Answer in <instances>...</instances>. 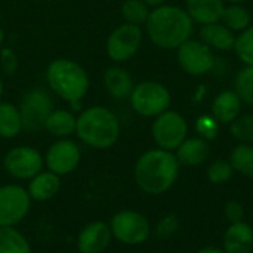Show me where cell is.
<instances>
[{"mask_svg": "<svg viewBox=\"0 0 253 253\" xmlns=\"http://www.w3.org/2000/svg\"><path fill=\"white\" fill-rule=\"evenodd\" d=\"M145 31L150 40L160 49H178L191 39L194 21L188 12L179 6L162 4L150 12L145 22Z\"/></svg>", "mask_w": 253, "mask_h": 253, "instance_id": "obj_1", "label": "cell"}, {"mask_svg": "<svg viewBox=\"0 0 253 253\" xmlns=\"http://www.w3.org/2000/svg\"><path fill=\"white\" fill-rule=\"evenodd\" d=\"M179 162L172 151L154 148L145 151L135 165V181L147 194H163L175 184Z\"/></svg>", "mask_w": 253, "mask_h": 253, "instance_id": "obj_2", "label": "cell"}, {"mask_svg": "<svg viewBox=\"0 0 253 253\" xmlns=\"http://www.w3.org/2000/svg\"><path fill=\"white\" fill-rule=\"evenodd\" d=\"M46 82L49 89L74 110L80 108L90 86L86 70L70 58L53 59L46 68Z\"/></svg>", "mask_w": 253, "mask_h": 253, "instance_id": "obj_3", "label": "cell"}, {"mask_svg": "<svg viewBox=\"0 0 253 253\" xmlns=\"http://www.w3.org/2000/svg\"><path fill=\"white\" fill-rule=\"evenodd\" d=\"M76 133L83 144L96 150H107L119 141L120 122L104 105L87 107L77 116Z\"/></svg>", "mask_w": 253, "mask_h": 253, "instance_id": "obj_4", "label": "cell"}, {"mask_svg": "<svg viewBox=\"0 0 253 253\" xmlns=\"http://www.w3.org/2000/svg\"><path fill=\"white\" fill-rule=\"evenodd\" d=\"M129 102L136 114L142 117H157L169 110L172 104V95L160 82L144 80L133 86Z\"/></svg>", "mask_w": 253, "mask_h": 253, "instance_id": "obj_5", "label": "cell"}, {"mask_svg": "<svg viewBox=\"0 0 253 253\" xmlns=\"http://www.w3.org/2000/svg\"><path fill=\"white\" fill-rule=\"evenodd\" d=\"M18 108L22 119V130L34 133L44 129L46 120L53 111V99L46 89L33 87L22 95Z\"/></svg>", "mask_w": 253, "mask_h": 253, "instance_id": "obj_6", "label": "cell"}, {"mask_svg": "<svg viewBox=\"0 0 253 253\" xmlns=\"http://www.w3.org/2000/svg\"><path fill=\"white\" fill-rule=\"evenodd\" d=\"M151 135L159 148L175 151L187 139L188 123L181 113L166 110L165 113L154 117L151 125Z\"/></svg>", "mask_w": 253, "mask_h": 253, "instance_id": "obj_7", "label": "cell"}, {"mask_svg": "<svg viewBox=\"0 0 253 253\" xmlns=\"http://www.w3.org/2000/svg\"><path fill=\"white\" fill-rule=\"evenodd\" d=\"M142 30L139 25L120 24L108 36L105 43V52L108 58L116 64H123L132 59L142 44Z\"/></svg>", "mask_w": 253, "mask_h": 253, "instance_id": "obj_8", "label": "cell"}, {"mask_svg": "<svg viewBox=\"0 0 253 253\" xmlns=\"http://www.w3.org/2000/svg\"><path fill=\"white\" fill-rule=\"evenodd\" d=\"M110 230L114 239L123 245L136 246L142 245L151 234L148 219L135 211H120L110 222Z\"/></svg>", "mask_w": 253, "mask_h": 253, "instance_id": "obj_9", "label": "cell"}, {"mask_svg": "<svg viewBox=\"0 0 253 253\" xmlns=\"http://www.w3.org/2000/svg\"><path fill=\"white\" fill-rule=\"evenodd\" d=\"M176 56L181 68L193 77L206 76L216 62L213 50L200 39H188L178 47Z\"/></svg>", "mask_w": 253, "mask_h": 253, "instance_id": "obj_10", "label": "cell"}, {"mask_svg": "<svg viewBox=\"0 0 253 253\" xmlns=\"http://www.w3.org/2000/svg\"><path fill=\"white\" fill-rule=\"evenodd\" d=\"M31 208L28 191L16 184L0 187V227H15L25 219Z\"/></svg>", "mask_w": 253, "mask_h": 253, "instance_id": "obj_11", "label": "cell"}, {"mask_svg": "<svg viewBox=\"0 0 253 253\" xmlns=\"http://www.w3.org/2000/svg\"><path fill=\"white\" fill-rule=\"evenodd\" d=\"M44 165V159L42 154L30 147L19 145L9 150L3 157V168L12 178L16 179H31L39 172H42Z\"/></svg>", "mask_w": 253, "mask_h": 253, "instance_id": "obj_12", "label": "cell"}, {"mask_svg": "<svg viewBox=\"0 0 253 253\" xmlns=\"http://www.w3.org/2000/svg\"><path fill=\"white\" fill-rule=\"evenodd\" d=\"M82 160V151L77 142L70 138H61L55 141L44 154V165L47 170L58 176L68 175L77 169Z\"/></svg>", "mask_w": 253, "mask_h": 253, "instance_id": "obj_13", "label": "cell"}, {"mask_svg": "<svg viewBox=\"0 0 253 253\" xmlns=\"http://www.w3.org/2000/svg\"><path fill=\"white\" fill-rule=\"evenodd\" d=\"M110 225L104 221H95L82 228L77 237V251L80 253H102L111 242Z\"/></svg>", "mask_w": 253, "mask_h": 253, "instance_id": "obj_14", "label": "cell"}, {"mask_svg": "<svg viewBox=\"0 0 253 253\" xmlns=\"http://www.w3.org/2000/svg\"><path fill=\"white\" fill-rule=\"evenodd\" d=\"M102 83H104L105 90L110 93V96L117 101L129 99V96L133 90V86H135L130 73L120 65L108 67L104 71Z\"/></svg>", "mask_w": 253, "mask_h": 253, "instance_id": "obj_15", "label": "cell"}, {"mask_svg": "<svg viewBox=\"0 0 253 253\" xmlns=\"http://www.w3.org/2000/svg\"><path fill=\"white\" fill-rule=\"evenodd\" d=\"M242 105H243V101L240 99V96L236 93L234 89L233 90L231 89L222 90L213 99L211 114L215 117V120L218 123L230 125L231 122H234L240 116Z\"/></svg>", "mask_w": 253, "mask_h": 253, "instance_id": "obj_16", "label": "cell"}, {"mask_svg": "<svg viewBox=\"0 0 253 253\" xmlns=\"http://www.w3.org/2000/svg\"><path fill=\"white\" fill-rule=\"evenodd\" d=\"M176 159L179 165L184 166H200L211 156V145L206 139L200 136L187 138L176 150Z\"/></svg>", "mask_w": 253, "mask_h": 253, "instance_id": "obj_17", "label": "cell"}, {"mask_svg": "<svg viewBox=\"0 0 253 253\" xmlns=\"http://www.w3.org/2000/svg\"><path fill=\"white\" fill-rule=\"evenodd\" d=\"M225 253H251L253 249V228L240 221L231 224L224 236Z\"/></svg>", "mask_w": 253, "mask_h": 253, "instance_id": "obj_18", "label": "cell"}, {"mask_svg": "<svg viewBox=\"0 0 253 253\" xmlns=\"http://www.w3.org/2000/svg\"><path fill=\"white\" fill-rule=\"evenodd\" d=\"M199 34H200V40L206 43L212 50L227 52L234 47V42H236L234 33L219 21L202 25Z\"/></svg>", "mask_w": 253, "mask_h": 253, "instance_id": "obj_19", "label": "cell"}, {"mask_svg": "<svg viewBox=\"0 0 253 253\" xmlns=\"http://www.w3.org/2000/svg\"><path fill=\"white\" fill-rule=\"evenodd\" d=\"M224 7V0H185V10L200 25L221 21Z\"/></svg>", "mask_w": 253, "mask_h": 253, "instance_id": "obj_20", "label": "cell"}, {"mask_svg": "<svg viewBox=\"0 0 253 253\" xmlns=\"http://www.w3.org/2000/svg\"><path fill=\"white\" fill-rule=\"evenodd\" d=\"M59 188H61L59 176L50 170H46V172L42 170L34 178L30 179L27 191H28L31 200L47 202L59 193Z\"/></svg>", "mask_w": 253, "mask_h": 253, "instance_id": "obj_21", "label": "cell"}, {"mask_svg": "<svg viewBox=\"0 0 253 253\" xmlns=\"http://www.w3.org/2000/svg\"><path fill=\"white\" fill-rule=\"evenodd\" d=\"M76 126H77V117L74 116L73 111L64 108H58V110L53 108V111L49 114L46 120L44 129L50 135L61 139L76 133Z\"/></svg>", "mask_w": 253, "mask_h": 253, "instance_id": "obj_22", "label": "cell"}, {"mask_svg": "<svg viewBox=\"0 0 253 253\" xmlns=\"http://www.w3.org/2000/svg\"><path fill=\"white\" fill-rule=\"evenodd\" d=\"M22 132V119L18 105L0 101V138L12 139Z\"/></svg>", "mask_w": 253, "mask_h": 253, "instance_id": "obj_23", "label": "cell"}, {"mask_svg": "<svg viewBox=\"0 0 253 253\" xmlns=\"http://www.w3.org/2000/svg\"><path fill=\"white\" fill-rule=\"evenodd\" d=\"M0 253H31V246L15 227H0Z\"/></svg>", "mask_w": 253, "mask_h": 253, "instance_id": "obj_24", "label": "cell"}, {"mask_svg": "<svg viewBox=\"0 0 253 253\" xmlns=\"http://www.w3.org/2000/svg\"><path fill=\"white\" fill-rule=\"evenodd\" d=\"M252 16L251 12L242 6L240 3H233L224 7L222 15H221V21L225 27H228L233 33L234 31H243L251 25Z\"/></svg>", "mask_w": 253, "mask_h": 253, "instance_id": "obj_25", "label": "cell"}, {"mask_svg": "<svg viewBox=\"0 0 253 253\" xmlns=\"http://www.w3.org/2000/svg\"><path fill=\"white\" fill-rule=\"evenodd\" d=\"M234 170L253 178V147L251 144H239L233 148L228 160Z\"/></svg>", "mask_w": 253, "mask_h": 253, "instance_id": "obj_26", "label": "cell"}, {"mask_svg": "<svg viewBox=\"0 0 253 253\" xmlns=\"http://www.w3.org/2000/svg\"><path fill=\"white\" fill-rule=\"evenodd\" d=\"M150 12V6L144 0H125L122 4V16L127 24L145 25Z\"/></svg>", "mask_w": 253, "mask_h": 253, "instance_id": "obj_27", "label": "cell"}, {"mask_svg": "<svg viewBox=\"0 0 253 253\" xmlns=\"http://www.w3.org/2000/svg\"><path fill=\"white\" fill-rule=\"evenodd\" d=\"M234 90L243 104L253 107V65H246L237 73L234 79Z\"/></svg>", "mask_w": 253, "mask_h": 253, "instance_id": "obj_28", "label": "cell"}, {"mask_svg": "<svg viewBox=\"0 0 253 253\" xmlns=\"http://www.w3.org/2000/svg\"><path fill=\"white\" fill-rule=\"evenodd\" d=\"M233 49L243 64L253 65V24L243 30L239 36H236Z\"/></svg>", "mask_w": 253, "mask_h": 253, "instance_id": "obj_29", "label": "cell"}, {"mask_svg": "<svg viewBox=\"0 0 253 253\" xmlns=\"http://www.w3.org/2000/svg\"><path fill=\"white\" fill-rule=\"evenodd\" d=\"M230 133L242 144H253V114H240L230 123Z\"/></svg>", "mask_w": 253, "mask_h": 253, "instance_id": "obj_30", "label": "cell"}, {"mask_svg": "<svg viewBox=\"0 0 253 253\" xmlns=\"http://www.w3.org/2000/svg\"><path fill=\"white\" fill-rule=\"evenodd\" d=\"M233 173H234V169L228 160H216L208 169V179L215 185H221V184L228 182Z\"/></svg>", "mask_w": 253, "mask_h": 253, "instance_id": "obj_31", "label": "cell"}, {"mask_svg": "<svg viewBox=\"0 0 253 253\" xmlns=\"http://www.w3.org/2000/svg\"><path fill=\"white\" fill-rule=\"evenodd\" d=\"M196 130L200 138L212 141L219 133V123L215 120L212 114H203L196 120Z\"/></svg>", "mask_w": 253, "mask_h": 253, "instance_id": "obj_32", "label": "cell"}, {"mask_svg": "<svg viewBox=\"0 0 253 253\" xmlns=\"http://www.w3.org/2000/svg\"><path fill=\"white\" fill-rule=\"evenodd\" d=\"M179 224H178V218L176 215H166L160 219V222L156 227V234L160 239H168L170 236H173L178 230Z\"/></svg>", "mask_w": 253, "mask_h": 253, "instance_id": "obj_33", "label": "cell"}, {"mask_svg": "<svg viewBox=\"0 0 253 253\" xmlns=\"http://www.w3.org/2000/svg\"><path fill=\"white\" fill-rule=\"evenodd\" d=\"M0 68L6 74H15L18 70V56L10 47H3L0 50Z\"/></svg>", "mask_w": 253, "mask_h": 253, "instance_id": "obj_34", "label": "cell"}, {"mask_svg": "<svg viewBox=\"0 0 253 253\" xmlns=\"http://www.w3.org/2000/svg\"><path fill=\"white\" fill-rule=\"evenodd\" d=\"M225 216H227V219L231 224L240 222V221H243L245 209H243V206L239 202H228L227 208H225Z\"/></svg>", "mask_w": 253, "mask_h": 253, "instance_id": "obj_35", "label": "cell"}, {"mask_svg": "<svg viewBox=\"0 0 253 253\" xmlns=\"http://www.w3.org/2000/svg\"><path fill=\"white\" fill-rule=\"evenodd\" d=\"M197 253H225L224 251H221V249H218V248H203V249H200Z\"/></svg>", "mask_w": 253, "mask_h": 253, "instance_id": "obj_36", "label": "cell"}, {"mask_svg": "<svg viewBox=\"0 0 253 253\" xmlns=\"http://www.w3.org/2000/svg\"><path fill=\"white\" fill-rule=\"evenodd\" d=\"M150 7H157V6H162V4H165V1L166 0H144Z\"/></svg>", "mask_w": 253, "mask_h": 253, "instance_id": "obj_37", "label": "cell"}, {"mask_svg": "<svg viewBox=\"0 0 253 253\" xmlns=\"http://www.w3.org/2000/svg\"><path fill=\"white\" fill-rule=\"evenodd\" d=\"M3 92H4V84H3V79H1V76H0V101H1Z\"/></svg>", "mask_w": 253, "mask_h": 253, "instance_id": "obj_38", "label": "cell"}, {"mask_svg": "<svg viewBox=\"0 0 253 253\" xmlns=\"http://www.w3.org/2000/svg\"><path fill=\"white\" fill-rule=\"evenodd\" d=\"M4 42V31H3V28L0 27V44Z\"/></svg>", "mask_w": 253, "mask_h": 253, "instance_id": "obj_39", "label": "cell"}, {"mask_svg": "<svg viewBox=\"0 0 253 253\" xmlns=\"http://www.w3.org/2000/svg\"><path fill=\"white\" fill-rule=\"evenodd\" d=\"M225 1H228L230 4H233V3H243L245 0H224V3H225Z\"/></svg>", "mask_w": 253, "mask_h": 253, "instance_id": "obj_40", "label": "cell"}]
</instances>
